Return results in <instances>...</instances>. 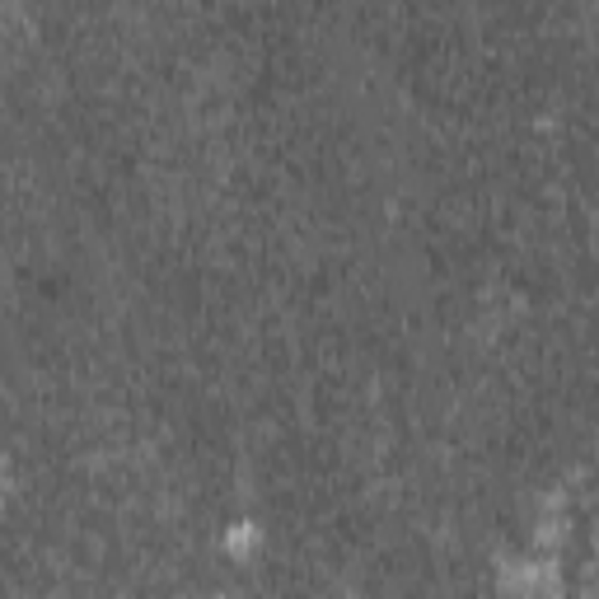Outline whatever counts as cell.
<instances>
[{
    "mask_svg": "<svg viewBox=\"0 0 599 599\" xmlns=\"http://www.w3.org/2000/svg\"><path fill=\"white\" fill-rule=\"evenodd\" d=\"M253 539H258V534H253V525H235L230 534H225V548H230V552H239V557H244V552H249V548H253Z\"/></svg>",
    "mask_w": 599,
    "mask_h": 599,
    "instance_id": "6da1fadb",
    "label": "cell"
}]
</instances>
